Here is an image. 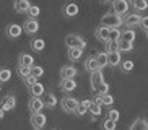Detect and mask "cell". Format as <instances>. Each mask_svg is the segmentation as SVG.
Returning a JSON list of instances; mask_svg holds the SVG:
<instances>
[{
    "label": "cell",
    "instance_id": "cell-1",
    "mask_svg": "<svg viewBox=\"0 0 148 130\" xmlns=\"http://www.w3.org/2000/svg\"><path fill=\"white\" fill-rule=\"evenodd\" d=\"M101 25L103 26H108V28H119V26L124 25V16L117 15V13H106L104 16L101 18Z\"/></svg>",
    "mask_w": 148,
    "mask_h": 130
},
{
    "label": "cell",
    "instance_id": "cell-2",
    "mask_svg": "<svg viewBox=\"0 0 148 130\" xmlns=\"http://www.w3.org/2000/svg\"><path fill=\"white\" fill-rule=\"evenodd\" d=\"M65 44H67V47H78V49L86 47V41L80 34H69L65 38Z\"/></svg>",
    "mask_w": 148,
    "mask_h": 130
},
{
    "label": "cell",
    "instance_id": "cell-3",
    "mask_svg": "<svg viewBox=\"0 0 148 130\" xmlns=\"http://www.w3.org/2000/svg\"><path fill=\"white\" fill-rule=\"evenodd\" d=\"M60 106H62V109H64V112L75 114V109L78 106V101L75 99V98H72V96H65V98L60 101Z\"/></svg>",
    "mask_w": 148,
    "mask_h": 130
},
{
    "label": "cell",
    "instance_id": "cell-4",
    "mask_svg": "<svg viewBox=\"0 0 148 130\" xmlns=\"http://www.w3.org/2000/svg\"><path fill=\"white\" fill-rule=\"evenodd\" d=\"M130 8V3H129V0H114L112 2V10L114 13H117L121 16H124Z\"/></svg>",
    "mask_w": 148,
    "mask_h": 130
},
{
    "label": "cell",
    "instance_id": "cell-5",
    "mask_svg": "<svg viewBox=\"0 0 148 130\" xmlns=\"http://www.w3.org/2000/svg\"><path fill=\"white\" fill-rule=\"evenodd\" d=\"M31 125L34 130H41L46 125V116L42 112H33L31 114Z\"/></svg>",
    "mask_w": 148,
    "mask_h": 130
},
{
    "label": "cell",
    "instance_id": "cell-6",
    "mask_svg": "<svg viewBox=\"0 0 148 130\" xmlns=\"http://www.w3.org/2000/svg\"><path fill=\"white\" fill-rule=\"evenodd\" d=\"M28 107H29L31 114L33 112H41L46 106H44V99L41 98V96H33L29 99V103H28Z\"/></svg>",
    "mask_w": 148,
    "mask_h": 130
},
{
    "label": "cell",
    "instance_id": "cell-7",
    "mask_svg": "<svg viewBox=\"0 0 148 130\" xmlns=\"http://www.w3.org/2000/svg\"><path fill=\"white\" fill-rule=\"evenodd\" d=\"M0 107L3 109L5 112L7 111H13L15 107H16V98H15V94H7L2 99V103H0Z\"/></svg>",
    "mask_w": 148,
    "mask_h": 130
},
{
    "label": "cell",
    "instance_id": "cell-8",
    "mask_svg": "<svg viewBox=\"0 0 148 130\" xmlns=\"http://www.w3.org/2000/svg\"><path fill=\"white\" fill-rule=\"evenodd\" d=\"M23 29H25V33L26 34H36L38 33V29H39V23L36 21V18H28L26 21H25V25H23Z\"/></svg>",
    "mask_w": 148,
    "mask_h": 130
},
{
    "label": "cell",
    "instance_id": "cell-9",
    "mask_svg": "<svg viewBox=\"0 0 148 130\" xmlns=\"http://www.w3.org/2000/svg\"><path fill=\"white\" fill-rule=\"evenodd\" d=\"M140 20H142V16L138 13H127L124 16V25L129 26V28H134V26H138Z\"/></svg>",
    "mask_w": 148,
    "mask_h": 130
},
{
    "label": "cell",
    "instance_id": "cell-10",
    "mask_svg": "<svg viewBox=\"0 0 148 130\" xmlns=\"http://www.w3.org/2000/svg\"><path fill=\"white\" fill-rule=\"evenodd\" d=\"M103 81H104V77H103V70H96V72H93V73H91V78H90V83H91V90L95 91L96 86H98V85H101Z\"/></svg>",
    "mask_w": 148,
    "mask_h": 130
},
{
    "label": "cell",
    "instance_id": "cell-11",
    "mask_svg": "<svg viewBox=\"0 0 148 130\" xmlns=\"http://www.w3.org/2000/svg\"><path fill=\"white\" fill-rule=\"evenodd\" d=\"M109 29L111 28H108V26H98L96 28V39H99L101 42H106V41H109Z\"/></svg>",
    "mask_w": 148,
    "mask_h": 130
},
{
    "label": "cell",
    "instance_id": "cell-12",
    "mask_svg": "<svg viewBox=\"0 0 148 130\" xmlns=\"http://www.w3.org/2000/svg\"><path fill=\"white\" fill-rule=\"evenodd\" d=\"M98 104H101V106H112L114 104V98L109 93H106V94H96L95 96V99Z\"/></svg>",
    "mask_w": 148,
    "mask_h": 130
},
{
    "label": "cell",
    "instance_id": "cell-13",
    "mask_svg": "<svg viewBox=\"0 0 148 130\" xmlns=\"http://www.w3.org/2000/svg\"><path fill=\"white\" fill-rule=\"evenodd\" d=\"M77 88V81H75L73 78H62L60 81V90L65 91V93H70V91H73Z\"/></svg>",
    "mask_w": 148,
    "mask_h": 130
},
{
    "label": "cell",
    "instance_id": "cell-14",
    "mask_svg": "<svg viewBox=\"0 0 148 130\" xmlns=\"http://www.w3.org/2000/svg\"><path fill=\"white\" fill-rule=\"evenodd\" d=\"M29 7H31L29 0H15L13 2V8L16 13H26Z\"/></svg>",
    "mask_w": 148,
    "mask_h": 130
},
{
    "label": "cell",
    "instance_id": "cell-15",
    "mask_svg": "<svg viewBox=\"0 0 148 130\" xmlns=\"http://www.w3.org/2000/svg\"><path fill=\"white\" fill-rule=\"evenodd\" d=\"M7 36H8L10 39H18L21 36V26L16 25V23L10 25L8 28H7Z\"/></svg>",
    "mask_w": 148,
    "mask_h": 130
},
{
    "label": "cell",
    "instance_id": "cell-16",
    "mask_svg": "<svg viewBox=\"0 0 148 130\" xmlns=\"http://www.w3.org/2000/svg\"><path fill=\"white\" fill-rule=\"evenodd\" d=\"M121 52H108V65L109 67H117L121 65Z\"/></svg>",
    "mask_w": 148,
    "mask_h": 130
},
{
    "label": "cell",
    "instance_id": "cell-17",
    "mask_svg": "<svg viewBox=\"0 0 148 130\" xmlns=\"http://www.w3.org/2000/svg\"><path fill=\"white\" fill-rule=\"evenodd\" d=\"M77 73H78V70L75 68L73 65H65V67L60 68V77L62 78H73Z\"/></svg>",
    "mask_w": 148,
    "mask_h": 130
},
{
    "label": "cell",
    "instance_id": "cell-18",
    "mask_svg": "<svg viewBox=\"0 0 148 130\" xmlns=\"http://www.w3.org/2000/svg\"><path fill=\"white\" fill-rule=\"evenodd\" d=\"M64 15L69 18H73L78 15V5L77 3H67L65 7H64Z\"/></svg>",
    "mask_w": 148,
    "mask_h": 130
},
{
    "label": "cell",
    "instance_id": "cell-19",
    "mask_svg": "<svg viewBox=\"0 0 148 130\" xmlns=\"http://www.w3.org/2000/svg\"><path fill=\"white\" fill-rule=\"evenodd\" d=\"M90 103L91 101L90 99H85V101H78V106H77V109H75V114L77 116H85V114L88 112V107H90Z\"/></svg>",
    "mask_w": 148,
    "mask_h": 130
},
{
    "label": "cell",
    "instance_id": "cell-20",
    "mask_svg": "<svg viewBox=\"0 0 148 130\" xmlns=\"http://www.w3.org/2000/svg\"><path fill=\"white\" fill-rule=\"evenodd\" d=\"M85 68H86L90 73H93V72H96V70H101L99 65H98V62H96V57H88L86 60H85Z\"/></svg>",
    "mask_w": 148,
    "mask_h": 130
},
{
    "label": "cell",
    "instance_id": "cell-21",
    "mask_svg": "<svg viewBox=\"0 0 148 130\" xmlns=\"http://www.w3.org/2000/svg\"><path fill=\"white\" fill-rule=\"evenodd\" d=\"M44 106L49 109H54L57 106V98L56 94H52V93H46L44 94Z\"/></svg>",
    "mask_w": 148,
    "mask_h": 130
},
{
    "label": "cell",
    "instance_id": "cell-22",
    "mask_svg": "<svg viewBox=\"0 0 148 130\" xmlns=\"http://www.w3.org/2000/svg\"><path fill=\"white\" fill-rule=\"evenodd\" d=\"M83 55V49H78V47H69V59L72 62H77L80 60Z\"/></svg>",
    "mask_w": 148,
    "mask_h": 130
},
{
    "label": "cell",
    "instance_id": "cell-23",
    "mask_svg": "<svg viewBox=\"0 0 148 130\" xmlns=\"http://www.w3.org/2000/svg\"><path fill=\"white\" fill-rule=\"evenodd\" d=\"M119 41H127V42H134L135 41V31L132 29V28H129V29L122 31L121 34V39Z\"/></svg>",
    "mask_w": 148,
    "mask_h": 130
},
{
    "label": "cell",
    "instance_id": "cell-24",
    "mask_svg": "<svg viewBox=\"0 0 148 130\" xmlns=\"http://www.w3.org/2000/svg\"><path fill=\"white\" fill-rule=\"evenodd\" d=\"M20 65L33 67V65H34V57L31 55V54H21V55H20Z\"/></svg>",
    "mask_w": 148,
    "mask_h": 130
},
{
    "label": "cell",
    "instance_id": "cell-25",
    "mask_svg": "<svg viewBox=\"0 0 148 130\" xmlns=\"http://www.w3.org/2000/svg\"><path fill=\"white\" fill-rule=\"evenodd\" d=\"M130 130H148V120H145V119H137L130 125Z\"/></svg>",
    "mask_w": 148,
    "mask_h": 130
},
{
    "label": "cell",
    "instance_id": "cell-26",
    "mask_svg": "<svg viewBox=\"0 0 148 130\" xmlns=\"http://www.w3.org/2000/svg\"><path fill=\"white\" fill-rule=\"evenodd\" d=\"M29 91H31V94H33V96H42L46 90H44V85H42V83L36 81L33 86H29Z\"/></svg>",
    "mask_w": 148,
    "mask_h": 130
},
{
    "label": "cell",
    "instance_id": "cell-27",
    "mask_svg": "<svg viewBox=\"0 0 148 130\" xmlns=\"http://www.w3.org/2000/svg\"><path fill=\"white\" fill-rule=\"evenodd\" d=\"M96 62H98L101 70L104 68V67H108V52H99V54H96Z\"/></svg>",
    "mask_w": 148,
    "mask_h": 130
},
{
    "label": "cell",
    "instance_id": "cell-28",
    "mask_svg": "<svg viewBox=\"0 0 148 130\" xmlns=\"http://www.w3.org/2000/svg\"><path fill=\"white\" fill-rule=\"evenodd\" d=\"M135 12H145L148 8V0H132Z\"/></svg>",
    "mask_w": 148,
    "mask_h": 130
},
{
    "label": "cell",
    "instance_id": "cell-29",
    "mask_svg": "<svg viewBox=\"0 0 148 130\" xmlns=\"http://www.w3.org/2000/svg\"><path fill=\"white\" fill-rule=\"evenodd\" d=\"M44 47H46V42H44V39H33V41H31V49H33L34 52L44 51Z\"/></svg>",
    "mask_w": 148,
    "mask_h": 130
},
{
    "label": "cell",
    "instance_id": "cell-30",
    "mask_svg": "<svg viewBox=\"0 0 148 130\" xmlns=\"http://www.w3.org/2000/svg\"><path fill=\"white\" fill-rule=\"evenodd\" d=\"M88 112L95 117L101 116V104H98L96 101H91V103H90V107H88Z\"/></svg>",
    "mask_w": 148,
    "mask_h": 130
},
{
    "label": "cell",
    "instance_id": "cell-31",
    "mask_svg": "<svg viewBox=\"0 0 148 130\" xmlns=\"http://www.w3.org/2000/svg\"><path fill=\"white\" fill-rule=\"evenodd\" d=\"M130 51H134V42L119 41V52H130Z\"/></svg>",
    "mask_w": 148,
    "mask_h": 130
},
{
    "label": "cell",
    "instance_id": "cell-32",
    "mask_svg": "<svg viewBox=\"0 0 148 130\" xmlns=\"http://www.w3.org/2000/svg\"><path fill=\"white\" fill-rule=\"evenodd\" d=\"M106 52H119V41H106Z\"/></svg>",
    "mask_w": 148,
    "mask_h": 130
},
{
    "label": "cell",
    "instance_id": "cell-33",
    "mask_svg": "<svg viewBox=\"0 0 148 130\" xmlns=\"http://www.w3.org/2000/svg\"><path fill=\"white\" fill-rule=\"evenodd\" d=\"M12 78V72L8 68H0V83H7Z\"/></svg>",
    "mask_w": 148,
    "mask_h": 130
},
{
    "label": "cell",
    "instance_id": "cell-34",
    "mask_svg": "<svg viewBox=\"0 0 148 130\" xmlns=\"http://www.w3.org/2000/svg\"><path fill=\"white\" fill-rule=\"evenodd\" d=\"M121 34H122V31L119 29V28H111V29H109V39H111V41H119V39H121Z\"/></svg>",
    "mask_w": 148,
    "mask_h": 130
},
{
    "label": "cell",
    "instance_id": "cell-35",
    "mask_svg": "<svg viewBox=\"0 0 148 130\" xmlns=\"http://www.w3.org/2000/svg\"><path fill=\"white\" fill-rule=\"evenodd\" d=\"M95 93H96V94H106V93H109V85L106 81H103L101 85H98V86H96Z\"/></svg>",
    "mask_w": 148,
    "mask_h": 130
},
{
    "label": "cell",
    "instance_id": "cell-36",
    "mask_svg": "<svg viewBox=\"0 0 148 130\" xmlns=\"http://www.w3.org/2000/svg\"><path fill=\"white\" fill-rule=\"evenodd\" d=\"M31 75H34L36 78H41L44 75V68L41 65H33L31 67Z\"/></svg>",
    "mask_w": 148,
    "mask_h": 130
},
{
    "label": "cell",
    "instance_id": "cell-37",
    "mask_svg": "<svg viewBox=\"0 0 148 130\" xmlns=\"http://www.w3.org/2000/svg\"><path fill=\"white\" fill-rule=\"evenodd\" d=\"M18 75L21 78H26L28 75H31V67H25V65H20L18 67Z\"/></svg>",
    "mask_w": 148,
    "mask_h": 130
},
{
    "label": "cell",
    "instance_id": "cell-38",
    "mask_svg": "<svg viewBox=\"0 0 148 130\" xmlns=\"http://www.w3.org/2000/svg\"><path fill=\"white\" fill-rule=\"evenodd\" d=\"M116 124H117L116 120H111V119H106V120L103 122V129H104V130H116Z\"/></svg>",
    "mask_w": 148,
    "mask_h": 130
},
{
    "label": "cell",
    "instance_id": "cell-39",
    "mask_svg": "<svg viewBox=\"0 0 148 130\" xmlns=\"http://www.w3.org/2000/svg\"><path fill=\"white\" fill-rule=\"evenodd\" d=\"M28 15H29V18H36L38 15H39V7H36V5H31L29 8H28Z\"/></svg>",
    "mask_w": 148,
    "mask_h": 130
},
{
    "label": "cell",
    "instance_id": "cell-40",
    "mask_svg": "<svg viewBox=\"0 0 148 130\" xmlns=\"http://www.w3.org/2000/svg\"><path fill=\"white\" fill-rule=\"evenodd\" d=\"M121 67H122V70L124 72H132L134 70V62L132 60H124V62H121Z\"/></svg>",
    "mask_w": 148,
    "mask_h": 130
},
{
    "label": "cell",
    "instance_id": "cell-41",
    "mask_svg": "<svg viewBox=\"0 0 148 130\" xmlns=\"http://www.w3.org/2000/svg\"><path fill=\"white\" fill-rule=\"evenodd\" d=\"M119 116H121V114H119L117 109H109L108 119H111V120H116V122H117V120H119Z\"/></svg>",
    "mask_w": 148,
    "mask_h": 130
},
{
    "label": "cell",
    "instance_id": "cell-42",
    "mask_svg": "<svg viewBox=\"0 0 148 130\" xmlns=\"http://www.w3.org/2000/svg\"><path fill=\"white\" fill-rule=\"evenodd\" d=\"M23 80H25V85H26L28 88L33 86V85H34V83L38 81V78H36L34 75H28V77H26V78H23Z\"/></svg>",
    "mask_w": 148,
    "mask_h": 130
},
{
    "label": "cell",
    "instance_id": "cell-43",
    "mask_svg": "<svg viewBox=\"0 0 148 130\" xmlns=\"http://www.w3.org/2000/svg\"><path fill=\"white\" fill-rule=\"evenodd\" d=\"M138 26L142 28L143 31H148V16H142V20H140Z\"/></svg>",
    "mask_w": 148,
    "mask_h": 130
},
{
    "label": "cell",
    "instance_id": "cell-44",
    "mask_svg": "<svg viewBox=\"0 0 148 130\" xmlns=\"http://www.w3.org/2000/svg\"><path fill=\"white\" fill-rule=\"evenodd\" d=\"M3 117H5V111H3V109H2V107H0V120H2Z\"/></svg>",
    "mask_w": 148,
    "mask_h": 130
},
{
    "label": "cell",
    "instance_id": "cell-45",
    "mask_svg": "<svg viewBox=\"0 0 148 130\" xmlns=\"http://www.w3.org/2000/svg\"><path fill=\"white\" fill-rule=\"evenodd\" d=\"M103 3H111V2H114V0H101Z\"/></svg>",
    "mask_w": 148,
    "mask_h": 130
},
{
    "label": "cell",
    "instance_id": "cell-46",
    "mask_svg": "<svg viewBox=\"0 0 148 130\" xmlns=\"http://www.w3.org/2000/svg\"><path fill=\"white\" fill-rule=\"evenodd\" d=\"M145 33H147V38H148V31H145Z\"/></svg>",
    "mask_w": 148,
    "mask_h": 130
},
{
    "label": "cell",
    "instance_id": "cell-47",
    "mask_svg": "<svg viewBox=\"0 0 148 130\" xmlns=\"http://www.w3.org/2000/svg\"><path fill=\"white\" fill-rule=\"evenodd\" d=\"M0 91H2V88H0Z\"/></svg>",
    "mask_w": 148,
    "mask_h": 130
}]
</instances>
